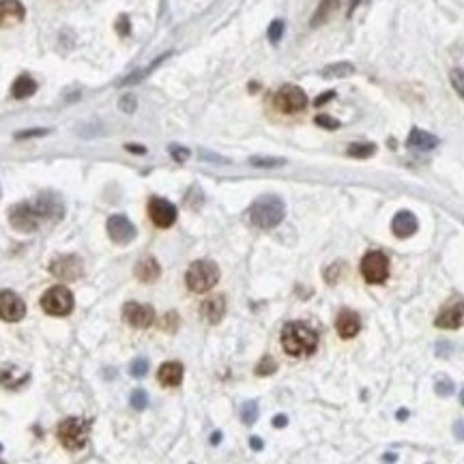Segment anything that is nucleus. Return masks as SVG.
<instances>
[{
  "mask_svg": "<svg viewBox=\"0 0 464 464\" xmlns=\"http://www.w3.org/2000/svg\"><path fill=\"white\" fill-rule=\"evenodd\" d=\"M159 273H162V267H159V262L153 258V256H147V258H142L136 265V278L144 284L155 282L159 278Z\"/></svg>",
  "mask_w": 464,
  "mask_h": 464,
  "instance_id": "4be33fe9",
  "label": "nucleus"
},
{
  "mask_svg": "<svg viewBox=\"0 0 464 464\" xmlns=\"http://www.w3.org/2000/svg\"><path fill=\"white\" fill-rule=\"evenodd\" d=\"M58 441L69 452L84 450L90 437V422L82 417H67L58 424Z\"/></svg>",
  "mask_w": 464,
  "mask_h": 464,
  "instance_id": "7ed1b4c3",
  "label": "nucleus"
},
{
  "mask_svg": "<svg viewBox=\"0 0 464 464\" xmlns=\"http://www.w3.org/2000/svg\"><path fill=\"white\" fill-rule=\"evenodd\" d=\"M276 370H278V363H276L273 357H262L260 363L256 365V374L258 376H271Z\"/></svg>",
  "mask_w": 464,
  "mask_h": 464,
  "instance_id": "c756f323",
  "label": "nucleus"
},
{
  "mask_svg": "<svg viewBox=\"0 0 464 464\" xmlns=\"http://www.w3.org/2000/svg\"><path fill=\"white\" fill-rule=\"evenodd\" d=\"M361 276L367 284H382L389 276V258L382 252H367L361 260Z\"/></svg>",
  "mask_w": 464,
  "mask_h": 464,
  "instance_id": "6e6552de",
  "label": "nucleus"
},
{
  "mask_svg": "<svg viewBox=\"0 0 464 464\" xmlns=\"http://www.w3.org/2000/svg\"><path fill=\"white\" fill-rule=\"evenodd\" d=\"M406 147L413 151H432L439 147V138L424 130H413L406 138Z\"/></svg>",
  "mask_w": 464,
  "mask_h": 464,
  "instance_id": "aec40b11",
  "label": "nucleus"
},
{
  "mask_svg": "<svg viewBox=\"0 0 464 464\" xmlns=\"http://www.w3.org/2000/svg\"><path fill=\"white\" fill-rule=\"evenodd\" d=\"M340 7V0H321L314 18H312V26H321L323 22H327L331 18V13H335V9Z\"/></svg>",
  "mask_w": 464,
  "mask_h": 464,
  "instance_id": "393cba45",
  "label": "nucleus"
},
{
  "mask_svg": "<svg viewBox=\"0 0 464 464\" xmlns=\"http://www.w3.org/2000/svg\"><path fill=\"white\" fill-rule=\"evenodd\" d=\"M26 314V303L13 291L0 293V318L7 323H18Z\"/></svg>",
  "mask_w": 464,
  "mask_h": 464,
  "instance_id": "f8f14e48",
  "label": "nucleus"
},
{
  "mask_svg": "<svg viewBox=\"0 0 464 464\" xmlns=\"http://www.w3.org/2000/svg\"><path fill=\"white\" fill-rule=\"evenodd\" d=\"M50 273L62 282H73L77 280L80 276L84 273V265L82 260L77 258L73 254H65V256H56L50 265Z\"/></svg>",
  "mask_w": 464,
  "mask_h": 464,
  "instance_id": "1a4fd4ad",
  "label": "nucleus"
},
{
  "mask_svg": "<svg viewBox=\"0 0 464 464\" xmlns=\"http://www.w3.org/2000/svg\"><path fill=\"white\" fill-rule=\"evenodd\" d=\"M125 149H127V151H132V153H138V155H144V153H147V149H144V147H138V144H127Z\"/></svg>",
  "mask_w": 464,
  "mask_h": 464,
  "instance_id": "c03bdc74",
  "label": "nucleus"
},
{
  "mask_svg": "<svg viewBox=\"0 0 464 464\" xmlns=\"http://www.w3.org/2000/svg\"><path fill=\"white\" fill-rule=\"evenodd\" d=\"M286 215V206L278 196H260L249 206V221L256 228H276Z\"/></svg>",
  "mask_w": 464,
  "mask_h": 464,
  "instance_id": "f03ea898",
  "label": "nucleus"
},
{
  "mask_svg": "<svg viewBox=\"0 0 464 464\" xmlns=\"http://www.w3.org/2000/svg\"><path fill=\"white\" fill-rule=\"evenodd\" d=\"M316 125L325 127V130H338V127H340V121H335V119H331V117H327V114H321V117H316Z\"/></svg>",
  "mask_w": 464,
  "mask_h": 464,
  "instance_id": "4c0bfd02",
  "label": "nucleus"
},
{
  "mask_svg": "<svg viewBox=\"0 0 464 464\" xmlns=\"http://www.w3.org/2000/svg\"><path fill=\"white\" fill-rule=\"evenodd\" d=\"M385 460H387V462H393V460H395V454H387Z\"/></svg>",
  "mask_w": 464,
  "mask_h": 464,
  "instance_id": "3c124183",
  "label": "nucleus"
},
{
  "mask_svg": "<svg viewBox=\"0 0 464 464\" xmlns=\"http://www.w3.org/2000/svg\"><path fill=\"white\" fill-rule=\"evenodd\" d=\"M219 441H221V432H215V435L211 437V443H213V445H217Z\"/></svg>",
  "mask_w": 464,
  "mask_h": 464,
  "instance_id": "8fccbe9b",
  "label": "nucleus"
},
{
  "mask_svg": "<svg viewBox=\"0 0 464 464\" xmlns=\"http://www.w3.org/2000/svg\"><path fill=\"white\" fill-rule=\"evenodd\" d=\"M26 15V9L20 0H0V28L20 24Z\"/></svg>",
  "mask_w": 464,
  "mask_h": 464,
  "instance_id": "dca6fc26",
  "label": "nucleus"
},
{
  "mask_svg": "<svg viewBox=\"0 0 464 464\" xmlns=\"http://www.w3.org/2000/svg\"><path fill=\"white\" fill-rule=\"evenodd\" d=\"M454 435L458 441H464V422H456L454 424Z\"/></svg>",
  "mask_w": 464,
  "mask_h": 464,
  "instance_id": "79ce46f5",
  "label": "nucleus"
},
{
  "mask_svg": "<svg viewBox=\"0 0 464 464\" xmlns=\"http://www.w3.org/2000/svg\"><path fill=\"white\" fill-rule=\"evenodd\" d=\"M35 206L39 209V213H41L43 219H58L62 215V211H65V209H62V202L54 194H43V196H39V200H37Z\"/></svg>",
  "mask_w": 464,
  "mask_h": 464,
  "instance_id": "412c9836",
  "label": "nucleus"
},
{
  "mask_svg": "<svg viewBox=\"0 0 464 464\" xmlns=\"http://www.w3.org/2000/svg\"><path fill=\"white\" fill-rule=\"evenodd\" d=\"M249 445H252V450H256V452H260V450H262V441H260L258 437H252V439H249Z\"/></svg>",
  "mask_w": 464,
  "mask_h": 464,
  "instance_id": "de8ad7c7",
  "label": "nucleus"
},
{
  "mask_svg": "<svg viewBox=\"0 0 464 464\" xmlns=\"http://www.w3.org/2000/svg\"><path fill=\"white\" fill-rule=\"evenodd\" d=\"M132 406L136 411H144V408H147L149 406V395H147V391H144V389H136L132 393Z\"/></svg>",
  "mask_w": 464,
  "mask_h": 464,
  "instance_id": "2f4dec72",
  "label": "nucleus"
},
{
  "mask_svg": "<svg viewBox=\"0 0 464 464\" xmlns=\"http://www.w3.org/2000/svg\"><path fill=\"white\" fill-rule=\"evenodd\" d=\"M450 82H452V86H454V90L460 95V97L464 99V71L462 69H452L450 71Z\"/></svg>",
  "mask_w": 464,
  "mask_h": 464,
  "instance_id": "7c9ffc66",
  "label": "nucleus"
},
{
  "mask_svg": "<svg viewBox=\"0 0 464 464\" xmlns=\"http://www.w3.org/2000/svg\"><path fill=\"white\" fill-rule=\"evenodd\" d=\"M41 308L50 316H67L73 310V295L65 286H52L43 293Z\"/></svg>",
  "mask_w": 464,
  "mask_h": 464,
  "instance_id": "39448f33",
  "label": "nucleus"
},
{
  "mask_svg": "<svg viewBox=\"0 0 464 464\" xmlns=\"http://www.w3.org/2000/svg\"><path fill=\"white\" fill-rule=\"evenodd\" d=\"M117 28H119V33H121V35H127V30H130V26H127V18H125V15L119 20V26H117Z\"/></svg>",
  "mask_w": 464,
  "mask_h": 464,
  "instance_id": "a18cd8bd",
  "label": "nucleus"
},
{
  "mask_svg": "<svg viewBox=\"0 0 464 464\" xmlns=\"http://www.w3.org/2000/svg\"><path fill=\"white\" fill-rule=\"evenodd\" d=\"M460 404H462V406H464V389H462V391H460Z\"/></svg>",
  "mask_w": 464,
  "mask_h": 464,
  "instance_id": "603ef678",
  "label": "nucleus"
},
{
  "mask_svg": "<svg viewBox=\"0 0 464 464\" xmlns=\"http://www.w3.org/2000/svg\"><path fill=\"white\" fill-rule=\"evenodd\" d=\"M149 217L157 228H170L177 221V206L166 198H151L149 200Z\"/></svg>",
  "mask_w": 464,
  "mask_h": 464,
  "instance_id": "9b49d317",
  "label": "nucleus"
},
{
  "mask_svg": "<svg viewBox=\"0 0 464 464\" xmlns=\"http://www.w3.org/2000/svg\"><path fill=\"white\" fill-rule=\"evenodd\" d=\"M346 153L350 155V157H357V159H365V157H372L374 153H376V144H372V142H353L350 147L346 149Z\"/></svg>",
  "mask_w": 464,
  "mask_h": 464,
  "instance_id": "a878e982",
  "label": "nucleus"
},
{
  "mask_svg": "<svg viewBox=\"0 0 464 464\" xmlns=\"http://www.w3.org/2000/svg\"><path fill=\"white\" fill-rule=\"evenodd\" d=\"M286 424H288V417H286V415H278V417H273V426H276V428H284Z\"/></svg>",
  "mask_w": 464,
  "mask_h": 464,
  "instance_id": "49530a36",
  "label": "nucleus"
},
{
  "mask_svg": "<svg viewBox=\"0 0 464 464\" xmlns=\"http://www.w3.org/2000/svg\"><path fill=\"white\" fill-rule=\"evenodd\" d=\"M147 372H149V361L147 359H134L132 361V365H130V374L132 376H138L140 378V376H144Z\"/></svg>",
  "mask_w": 464,
  "mask_h": 464,
  "instance_id": "f704fd0d",
  "label": "nucleus"
},
{
  "mask_svg": "<svg viewBox=\"0 0 464 464\" xmlns=\"http://www.w3.org/2000/svg\"><path fill=\"white\" fill-rule=\"evenodd\" d=\"M282 346L291 357H310L316 353L318 333L306 323H288L282 329Z\"/></svg>",
  "mask_w": 464,
  "mask_h": 464,
  "instance_id": "f257e3e1",
  "label": "nucleus"
},
{
  "mask_svg": "<svg viewBox=\"0 0 464 464\" xmlns=\"http://www.w3.org/2000/svg\"><path fill=\"white\" fill-rule=\"evenodd\" d=\"M121 110L123 112H134L136 110V97H132V95H125V97L121 99Z\"/></svg>",
  "mask_w": 464,
  "mask_h": 464,
  "instance_id": "a19ab883",
  "label": "nucleus"
},
{
  "mask_svg": "<svg viewBox=\"0 0 464 464\" xmlns=\"http://www.w3.org/2000/svg\"><path fill=\"white\" fill-rule=\"evenodd\" d=\"M0 464H3V462H0Z\"/></svg>",
  "mask_w": 464,
  "mask_h": 464,
  "instance_id": "864d4df0",
  "label": "nucleus"
},
{
  "mask_svg": "<svg viewBox=\"0 0 464 464\" xmlns=\"http://www.w3.org/2000/svg\"><path fill=\"white\" fill-rule=\"evenodd\" d=\"M35 93H37V82L30 75H20L11 86V97L13 99H26Z\"/></svg>",
  "mask_w": 464,
  "mask_h": 464,
  "instance_id": "b1692460",
  "label": "nucleus"
},
{
  "mask_svg": "<svg viewBox=\"0 0 464 464\" xmlns=\"http://www.w3.org/2000/svg\"><path fill=\"white\" fill-rule=\"evenodd\" d=\"M9 221L11 226L20 232H35L39 228V223L43 221V217L35 204L20 202L9 209Z\"/></svg>",
  "mask_w": 464,
  "mask_h": 464,
  "instance_id": "0eeeda50",
  "label": "nucleus"
},
{
  "mask_svg": "<svg viewBox=\"0 0 464 464\" xmlns=\"http://www.w3.org/2000/svg\"><path fill=\"white\" fill-rule=\"evenodd\" d=\"M28 382V374L20 372L15 365H7L3 372H0V385L7 389H20L22 385Z\"/></svg>",
  "mask_w": 464,
  "mask_h": 464,
  "instance_id": "5701e85b",
  "label": "nucleus"
},
{
  "mask_svg": "<svg viewBox=\"0 0 464 464\" xmlns=\"http://www.w3.org/2000/svg\"><path fill=\"white\" fill-rule=\"evenodd\" d=\"M200 312H202V318H204L206 323L217 325L221 318H223V314H226V299H223L221 295L209 297V299L202 303Z\"/></svg>",
  "mask_w": 464,
  "mask_h": 464,
  "instance_id": "a211bd4d",
  "label": "nucleus"
},
{
  "mask_svg": "<svg viewBox=\"0 0 464 464\" xmlns=\"http://www.w3.org/2000/svg\"><path fill=\"white\" fill-rule=\"evenodd\" d=\"M185 282L191 293H209L211 288L219 282V267L213 260H196L191 262L187 273H185Z\"/></svg>",
  "mask_w": 464,
  "mask_h": 464,
  "instance_id": "20e7f679",
  "label": "nucleus"
},
{
  "mask_svg": "<svg viewBox=\"0 0 464 464\" xmlns=\"http://www.w3.org/2000/svg\"><path fill=\"white\" fill-rule=\"evenodd\" d=\"M335 329H338L342 340L355 338V335L361 331V318H359V314L353 312V310H342L338 314V318H335Z\"/></svg>",
  "mask_w": 464,
  "mask_h": 464,
  "instance_id": "2eb2a0df",
  "label": "nucleus"
},
{
  "mask_svg": "<svg viewBox=\"0 0 464 464\" xmlns=\"http://www.w3.org/2000/svg\"><path fill=\"white\" fill-rule=\"evenodd\" d=\"M282 35H284V22L282 20L271 22V26H269V41L271 43H278L282 39Z\"/></svg>",
  "mask_w": 464,
  "mask_h": 464,
  "instance_id": "c9c22d12",
  "label": "nucleus"
},
{
  "mask_svg": "<svg viewBox=\"0 0 464 464\" xmlns=\"http://www.w3.org/2000/svg\"><path fill=\"white\" fill-rule=\"evenodd\" d=\"M395 417H398L400 422H404V419L408 417V411H406V408H402V411H398V415H395Z\"/></svg>",
  "mask_w": 464,
  "mask_h": 464,
  "instance_id": "09e8293b",
  "label": "nucleus"
},
{
  "mask_svg": "<svg viewBox=\"0 0 464 464\" xmlns=\"http://www.w3.org/2000/svg\"><path fill=\"white\" fill-rule=\"evenodd\" d=\"M177 327H179V316H177V312H168L164 316V321H162V329L164 331H177Z\"/></svg>",
  "mask_w": 464,
  "mask_h": 464,
  "instance_id": "e433bc0d",
  "label": "nucleus"
},
{
  "mask_svg": "<svg viewBox=\"0 0 464 464\" xmlns=\"http://www.w3.org/2000/svg\"><path fill=\"white\" fill-rule=\"evenodd\" d=\"M108 234L114 243L127 245L136 239V226L125 215H112L108 219Z\"/></svg>",
  "mask_w": 464,
  "mask_h": 464,
  "instance_id": "ddd939ff",
  "label": "nucleus"
},
{
  "mask_svg": "<svg viewBox=\"0 0 464 464\" xmlns=\"http://www.w3.org/2000/svg\"><path fill=\"white\" fill-rule=\"evenodd\" d=\"M355 71V67L350 62H335V65H329L321 71L323 77H346Z\"/></svg>",
  "mask_w": 464,
  "mask_h": 464,
  "instance_id": "bb28decb",
  "label": "nucleus"
},
{
  "mask_svg": "<svg viewBox=\"0 0 464 464\" xmlns=\"http://www.w3.org/2000/svg\"><path fill=\"white\" fill-rule=\"evenodd\" d=\"M45 134H50V130H26V132H18V134H15V140L37 138V136H45Z\"/></svg>",
  "mask_w": 464,
  "mask_h": 464,
  "instance_id": "ea45409f",
  "label": "nucleus"
},
{
  "mask_svg": "<svg viewBox=\"0 0 464 464\" xmlns=\"http://www.w3.org/2000/svg\"><path fill=\"white\" fill-rule=\"evenodd\" d=\"M256 419H258V404H256L254 400H247V402H243V406H241V422L245 426H252Z\"/></svg>",
  "mask_w": 464,
  "mask_h": 464,
  "instance_id": "cd10ccee",
  "label": "nucleus"
},
{
  "mask_svg": "<svg viewBox=\"0 0 464 464\" xmlns=\"http://www.w3.org/2000/svg\"><path fill=\"white\" fill-rule=\"evenodd\" d=\"M273 103L284 114H299V112L308 108V95L306 90L295 84H286L276 93Z\"/></svg>",
  "mask_w": 464,
  "mask_h": 464,
  "instance_id": "423d86ee",
  "label": "nucleus"
},
{
  "mask_svg": "<svg viewBox=\"0 0 464 464\" xmlns=\"http://www.w3.org/2000/svg\"><path fill=\"white\" fill-rule=\"evenodd\" d=\"M435 325L439 329H458L464 325V301L462 299H456L452 303H447V306L439 312Z\"/></svg>",
  "mask_w": 464,
  "mask_h": 464,
  "instance_id": "4468645a",
  "label": "nucleus"
},
{
  "mask_svg": "<svg viewBox=\"0 0 464 464\" xmlns=\"http://www.w3.org/2000/svg\"><path fill=\"white\" fill-rule=\"evenodd\" d=\"M333 97H335V93H333V90H329V93H323L321 97H318L314 103H316V106H323V103H327V101H329V99H333Z\"/></svg>",
  "mask_w": 464,
  "mask_h": 464,
  "instance_id": "37998d69",
  "label": "nucleus"
},
{
  "mask_svg": "<svg viewBox=\"0 0 464 464\" xmlns=\"http://www.w3.org/2000/svg\"><path fill=\"white\" fill-rule=\"evenodd\" d=\"M454 389H456V385H454V380H450V378H441V380H437V385H435V391H437L441 398L452 395Z\"/></svg>",
  "mask_w": 464,
  "mask_h": 464,
  "instance_id": "473e14b6",
  "label": "nucleus"
},
{
  "mask_svg": "<svg viewBox=\"0 0 464 464\" xmlns=\"http://www.w3.org/2000/svg\"><path fill=\"white\" fill-rule=\"evenodd\" d=\"M249 164L256 168H278V166L286 164V159H282V157H249Z\"/></svg>",
  "mask_w": 464,
  "mask_h": 464,
  "instance_id": "c85d7f7f",
  "label": "nucleus"
},
{
  "mask_svg": "<svg viewBox=\"0 0 464 464\" xmlns=\"http://www.w3.org/2000/svg\"><path fill=\"white\" fill-rule=\"evenodd\" d=\"M170 155L177 159V162H185V159L189 157V151L185 147H179V144H172V147H170Z\"/></svg>",
  "mask_w": 464,
  "mask_h": 464,
  "instance_id": "58836bf2",
  "label": "nucleus"
},
{
  "mask_svg": "<svg viewBox=\"0 0 464 464\" xmlns=\"http://www.w3.org/2000/svg\"><path fill=\"white\" fill-rule=\"evenodd\" d=\"M123 318L127 325H132L136 329H147L155 321V310L151 306H147V303L130 301V303H125V308H123Z\"/></svg>",
  "mask_w": 464,
  "mask_h": 464,
  "instance_id": "9d476101",
  "label": "nucleus"
},
{
  "mask_svg": "<svg viewBox=\"0 0 464 464\" xmlns=\"http://www.w3.org/2000/svg\"><path fill=\"white\" fill-rule=\"evenodd\" d=\"M342 271H344V265H342V262H335V265H331V267L325 271V282H327V284H335V282L340 280Z\"/></svg>",
  "mask_w": 464,
  "mask_h": 464,
  "instance_id": "72a5a7b5",
  "label": "nucleus"
},
{
  "mask_svg": "<svg viewBox=\"0 0 464 464\" xmlns=\"http://www.w3.org/2000/svg\"><path fill=\"white\" fill-rule=\"evenodd\" d=\"M417 228H419V221H417V217H415L411 211H400V213H395V217L391 221V230H393V234L398 239H408V236H413L415 232H417Z\"/></svg>",
  "mask_w": 464,
  "mask_h": 464,
  "instance_id": "f3484780",
  "label": "nucleus"
},
{
  "mask_svg": "<svg viewBox=\"0 0 464 464\" xmlns=\"http://www.w3.org/2000/svg\"><path fill=\"white\" fill-rule=\"evenodd\" d=\"M157 378L164 387H179L183 380V363L179 361H166L159 367Z\"/></svg>",
  "mask_w": 464,
  "mask_h": 464,
  "instance_id": "6ab92c4d",
  "label": "nucleus"
}]
</instances>
